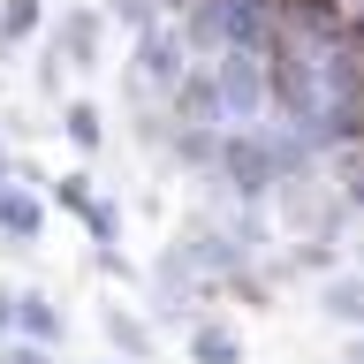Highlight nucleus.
I'll list each match as a JSON object with an SVG mask.
<instances>
[{
  "label": "nucleus",
  "mask_w": 364,
  "mask_h": 364,
  "mask_svg": "<svg viewBox=\"0 0 364 364\" xmlns=\"http://www.w3.org/2000/svg\"><path fill=\"white\" fill-rule=\"evenodd\" d=\"M326 311L341 326H364V281H326Z\"/></svg>",
  "instance_id": "obj_1"
},
{
  "label": "nucleus",
  "mask_w": 364,
  "mask_h": 364,
  "mask_svg": "<svg viewBox=\"0 0 364 364\" xmlns=\"http://www.w3.org/2000/svg\"><path fill=\"white\" fill-rule=\"evenodd\" d=\"M198 357H205V364H235V334L205 326V334H198Z\"/></svg>",
  "instance_id": "obj_2"
},
{
  "label": "nucleus",
  "mask_w": 364,
  "mask_h": 364,
  "mask_svg": "<svg viewBox=\"0 0 364 364\" xmlns=\"http://www.w3.org/2000/svg\"><path fill=\"white\" fill-rule=\"evenodd\" d=\"M23 326H31V334H46V341H53V334H61V318H53V311H46V304H38V296H23Z\"/></svg>",
  "instance_id": "obj_3"
},
{
  "label": "nucleus",
  "mask_w": 364,
  "mask_h": 364,
  "mask_svg": "<svg viewBox=\"0 0 364 364\" xmlns=\"http://www.w3.org/2000/svg\"><path fill=\"white\" fill-rule=\"evenodd\" d=\"M8 364H46V357H38V349H16V357H8Z\"/></svg>",
  "instance_id": "obj_4"
}]
</instances>
